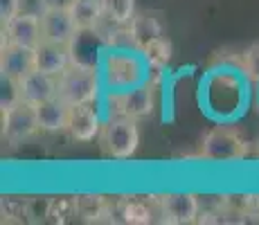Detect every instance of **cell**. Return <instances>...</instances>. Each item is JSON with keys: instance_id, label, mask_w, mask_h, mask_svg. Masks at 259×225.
<instances>
[{"instance_id": "6da1fadb", "label": "cell", "mask_w": 259, "mask_h": 225, "mask_svg": "<svg viewBox=\"0 0 259 225\" xmlns=\"http://www.w3.org/2000/svg\"><path fill=\"white\" fill-rule=\"evenodd\" d=\"M99 95V77L97 68L93 63L77 61L63 70L57 77V97L68 106H79V104H93Z\"/></svg>"}, {"instance_id": "7a4b0ae2", "label": "cell", "mask_w": 259, "mask_h": 225, "mask_svg": "<svg viewBox=\"0 0 259 225\" xmlns=\"http://www.w3.org/2000/svg\"><path fill=\"white\" fill-rule=\"evenodd\" d=\"M99 151L113 160H128L136 156L140 147V128L138 119L126 115H115L108 122L102 124V131L97 135Z\"/></svg>"}, {"instance_id": "3957f363", "label": "cell", "mask_w": 259, "mask_h": 225, "mask_svg": "<svg viewBox=\"0 0 259 225\" xmlns=\"http://www.w3.org/2000/svg\"><path fill=\"white\" fill-rule=\"evenodd\" d=\"M250 151L248 140L235 126H214L203 135L198 156L207 162H237Z\"/></svg>"}, {"instance_id": "277c9868", "label": "cell", "mask_w": 259, "mask_h": 225, "mask_svg": "<svg viewBox=\"0 0 259 225\" xmlns=\"http://www.w3.org/2000/svg\"><path fill=\"white\" fill-rule=\"evenodd\" d=\"M158 70H153V79H147L140 86L119 90L113 93L111 104H115V115H126L133 119H144L151 117L153 108H156V77Z\"/></svg>"}, {"instance_id": "5b68a950", "label": "cell", "mask_w": 259, "mask_h": 225, "mask_svg": "<svg viewBox=\"0 0 259 225\" xmlns=\"http://www.w3.org/2000/svg\"><path fill=\"white\" fill-rule=\"evenodd\" d=\"M104 77H106V83L113 88V93H119V90H128L136 88L142 83L144 70L140 59L133 52H108L106 59H104Z\"/></svg>"}, {"instance_id": "8992f818", "label": "cell", "mask_w": 259, "mask_h": 225, "mask_svg": "<svg viewBox=\"0 0 259 225\" xmlns=\"http://www.w3.org/2000/svg\"><path fill=\"white\" fill-rule=\"evenodd\" d=\"M38 131L41 126H38V115L34 104L21 99L12 108L3 111V138L9 144H21L25 140L34 138Z\"/></svg>"}, {"instance_id": "52a82bcc", "label": "cell", "mask_w": 259, "mask_h": 225, "mask_svg": "<svg viewBox=\"0 0 259 225\" xmlns=\"http://www.w3.org/2000/svg\"><path fill=\"white\" fill-rule=\"evenodd\" d=\"M156 205H158V214L162 216L165 223L185 225L198 221V216H201V203L189 192L162 194L160 198H156Z\"/></svg>"}, {"instance_id": "ba28073f", "label": "cell", "mask_w": 259, "mask_h": 225, "mask_svg": "<svg viewBox=\"0 0 259 225\" xmlns=\"http://www.w3.org/2000/svg\"><path fill=\"white\" fill-rule=\"evenodd\" d=\"M43 43L41 14L21 12L9 23L3 25V45H21V48L36 50Z\"/></svg>"}, {"instance_id": "9c48e42d", "label": "cell", "mask_w": 259, "mask_h": 225, "mask_svg": "<svg viewBox=\"0 0 259 225\" xmlns=\"http://www.w3.org/2000/svg\"><path fill=\"white\" fill-rule=\"evenodd\" d=\"M41 29L43 41L68 45V48H72L81 36L72 21L70 9H41Z\"/></svg>"}, {"instance_id": "30bf717a", "label": "cell", "mask_w": 259, "mask_h": 225, "mask_svg": "<svg viewBox=\"0 0 259 225\" xmlns=\"http://www.w3.org/2000/svg\"><path fill=\"white\" fill-rule=\"evenodd\" d=\"M99 131H102V119L93 108V104H79V106L68 108V122L63 133H68L70 140L93 142V140H97Z\"/></svg>"}, {"instance_id": "8fae6325", "label": "cell", "mask_w": 259, "mask_h": 225, "mask_svg": "<svg viewBox=\"0 0 259 225\" xmlns=\"http://www.w3.org/2000/svg\"><path fill=\"white\" fill-rule=\"evenodd\" d=\"M32 70H36L34 50L21 48V45H3V50H0V72H3V77L21 81Z\"/></svg>"}, {"instance_id": "7c38bea8", "label": "cell", "mask_w": 259, "mask_h": 225, "mask_svg": "<svg viewBox=\"0 0 259 225\" xmlns=\"http://www.w3.org/2000/svg\"><path fill=\"white\" fill-rule=\"evenodd\" d=\"M18 88H21V99L38 106V104L57 97V77L41 72V70H32L18 81Z\"/></svg>"}, {"instance_id": "4fadbf2b", "label": "cell", "mask_w": 259, "mask_h": 225, "mask_svg": "<svg viewBox=\"0 0 259 225\" xmlns=\"http://www.w3.org/2000/svg\"><path fill=\"white\" fill-rule=\"evenodd\" d=\"M128 29V41H131V48L142 52L149 43H153L156 38L165 36V29H162V23L158 21L156 16L144 12H136V16L128 21L126 25Z\"/></svg>"}, {"instance_id": "5bb4252c", "label": "cell", "mask_w": 259, "mask_h": 225, "mask_svg": "<svg viewBox=\"0 0 259 225\" xmlns=\"http://www.w3.org/2000/svg\"><path fill=\"white\" fill-rule=\"evenodd\" d=\"M34 57H36V70L52 74V77H59L72 63V48L43 41L34 50Z\"/></svg>"}, {"instance_id": "9a60e30c", "label": "cell", "mask_w": 259, "mask_h": 225, "mask_svg": "<svg viewBox=\"0 0 259 225\" xmlns=\"http://www.w3.org/2000/svg\"><path fill=\"white\" fill-rule=\"evenodd\" d=\"M68 104H63L59 97L48 99V102L38 104L36 115H38V126L46 133H59L66 131V122H68Z\"/></svg>"}, {"instance_id": "2e32d148", "label": "cell", "mask_w": 259, "mask_h": 225, "mask_svg": "<svg viewBox=\"0 0 259 225\" xmlns=\"http://www.w3.org/2000/svg\"><path fill=\"white\" fill-rule=\"evenodd\" d=\"M70 14L79 32L81 34L93 32L97 27V23L104 18L102 0H74V5L70 7Z\"/></svg>"}, {"instance_id": "e0dca14e", "label": "cell", "mask_w": 259, "mask_h": 225, "mask_svg": "<svg viewBox=\"0 0 259 225\" xmlns=\"http://www.w3.org/2000/svg\"><path fill=\"white\" fill-rule=\"evenodd\" d=\"M140 54H144V61L149 63V68L162 72V70L167 68V63L171 61V57H174V45L167 36H160L153 43H149Z\"/></svg>"}, {"instance_id": "ac0fdd59", "label": "cell", "mask_w": 259, "mask_h": 225, "mask_svg": "<svg viewBox=\"0 0 259 225\" xmlns=\"http://www.w3.org/2000/svg\"><path fill=\"white\" fill-rule=\"evenodd\" d=\"M104 18L119 25H128L136 16V0H102Z\"/></svg>"}, {"instance_id": "d6986e66", "label": "cell", "mask_w": 259, "mask_h": 225, "mask_svg": "<svg viewBox=\"0 0 259 225\" xmlns=\"http://www.w3.org/2000/svg\"><path fill=\"white\" fill-rule=\"evenodd\" d=\"M122 218L126 223H133V225H142V223H151V207H149L144 201H138V198H131V201H124L122 203V209H119Z\"/></svg>"}, {"instance_id": "ffe728a7", "label": "cell", "mask_w": 259, "mask_h": 225, "mask_svg": "<svg viewBox=\"0 0 259 225\" xmlns=\"http://www.w3.org/2000/svg\"><path fill=\"white\" fill-rule=\"evenodd\" d=\"M239 66H241L243 74H246L252 83H259V41L250 43L239 54Z\"/></svg>"}, {"instance_id": "44dd1931", "label": "cell", "mask_w": 259, "mask_h": 225, "mask_svg": "<svg viewBox=\"0 0 259 225\" xmlns=\"http://www.w3.org/2000/svg\"><path fill=\"white\" fill-rule=\"evenodd\" d=\"M21 14V0H0V21L9 23L14 16Z\"/></svg>"}, {"instance_id": "7402d4cb", "label": "cell", "mask_w": 259, "mask_h": 225, "mask_svg": "<svg viewBox=\"0 0 259 225\" xmlns=\"http://www.w3.org/2000/svg\"><path fill=\"white\" fill-rule=\"evenodd\" d=\"M41 9H70L74 0H38Z\"/></svg>"}, {"instance_id": "603a6c76", "label": "cell", "mask_w": 259, "mask_h": 225, "mask_svg": "<svg viewBox=\"0 0 259 225\" xmlns=\"http://www.w3.org/2000/svg\"><path fill=\"white\" fill-rule=\"evenodd\" d=\"M257 158H259V140H257Z\"/></svg>"}]
</instances>
